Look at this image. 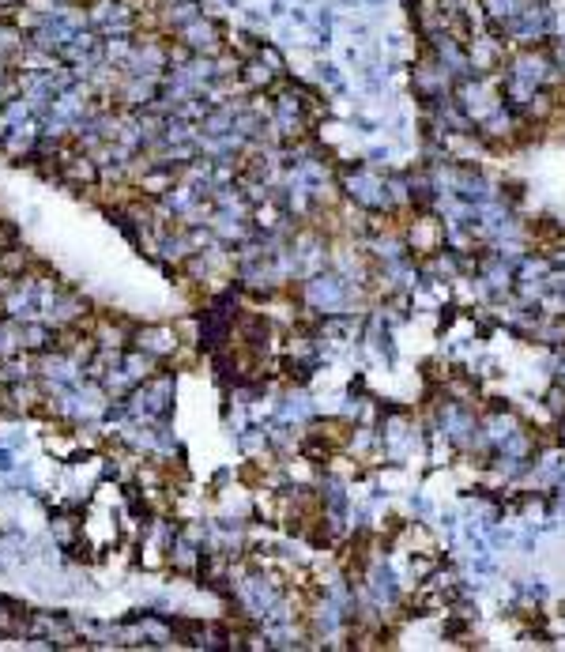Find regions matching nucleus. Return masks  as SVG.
Returning a JSON list of instances; mask_svg holds the SVG:
<instances>
[{"instance_id": "nucleus-1", "label": "nucleus", "mask_w": 565, "mask_h": 652, "mask_svg": "<svg viewBox=\"0 0 565 652\" xmlns=\"http://www.w3.org/2000/svg\"><path fill=\"white\" fill-rule=\"evenodd\" d=\"M189 42L192 45H211V42H215V26H211V23H192L189 26Z\"/></svg>"}]
</instances>
